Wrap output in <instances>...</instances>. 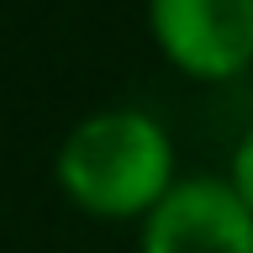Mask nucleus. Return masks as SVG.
<instances>
[{"mask_svg":"<svg viewBox=\"0 0 253 253\" xmlns=\"http://www.w3.org/2000/svg\"><path fill=\"white\" fill-rule=\"evenodd\" d=\"M53 179L63 201L95 221H142L174 174V142L142 106H106L63 132L53 153Z\"/></svg>","mask_w":253,"mask_h":253,"instance_id":"1","label":"nucleus"},{"mask_svg":"<svg viewBox=\"0 0 253 253\" xmlns=\"http://www.w3.org/2000/svg\"><path fill=\"white\" fill-rule=\"evenodd\" d=\"M137 227L142 253H253V206L227 174L174 179Z\"/></svg>","mask_w":253,"mask_h":253,"instance_id":"2","label":"nucleus"},{"mask_svg":"<svg viewBox=\"0 0 253 253\" xmlns=\"http://www.w3.org/2000/svg\"><path fill=\"white\" fill-rule=\"evenodd\" d=\"M158 53L190 79H237L253 69V0H148Z\"/></svg>","mask_w":253,"mask_h":253,"instance_id":"3","label":"nucleus"},{"mask_svg":"<svg viewBox=\"0 0 253 253\" xmlns=\"http://www.w3.org/2000/svg\"><path fill=\"white\" fill-rule=\"evenodd\" d=\"M227 179L243 190V201L253 206V126L243 132V142L232 148V164H227Z\"/></svg>","mask_w":253,"mask_h":253,"instance_id":"4","label":"nucleus"},{"mask_svg":"<svg viewBox=\"0 0 253 253\" xmlns=\"http://www.w3.org/2000/svg\"><path fill=\"white\" fill-rule=\"evenodd\" d=\"M248 79H253V69H248Z\"/></svg>","mask_w":253,"mask_h":253,"instance_id":"5","label":"nucleus"}]
</instances>
